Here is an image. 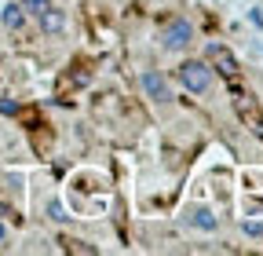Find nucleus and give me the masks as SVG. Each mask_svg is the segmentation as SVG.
Wrapping results in <instances>:
<instances>
[{"mask_svg": "<svg viewBox=\"0 0 263 256\" xmlns=\"http://www.w3.org/2000/svg\"><path fill=\"white\" fill-rule=\"evenodd\" d=\"M179 84L186 88V92H209L212 88V66L205 59H186L183 66H179Z\"/></svg>", "mask_w": 263, "mask_h": 256, "instance_id": "f257e3e1", "label": "nucleus"}, {"mask_svg": "<svg viewBox=\"0 0 263 256\" xmlns=\"http://www.w3.org/2000/svg\"><path fill=\"white\" fill-rule=\"evenodd\" d=\"M190 41H194V26L186 19H172L168 26L161 29V48L164 51H186Z\"/></svg>", "mask_w": 263, "mask_h": 256, "instance_id": "f03ea898", "label": "nucleus"}, {"mask_svg": "<svg viewBox=\"0 0 263 256\" xmlns=\"http://www.w3.org/2000/svg\"><path fill=\"white\" fill-rule=\"evenodd\" d=\"M205 62H209V66H216L223 77H238V59L230 55L223 44H216V41L205 48Z\"/></svg>", "mask_w": 263, "mask_h": 256, "instance_id": "7ed1b4c3", "label": "nucleus"}, {"mask_svg": "<svg viewBox=\"0 0 263 256\" xmlns=\"http://www.w3.org/2000/svg\"><path fill=\"white\" fill-rule=\"evenodd\" d=\"M143 92L150 95L154 103H172V88H168V81H164L161 74H154V70L143 74Z\"/></svg>", "mask_w": 263, "mask_h": 256, "instance_id": "20e7f679", "label": "nucleus"}, {"mask_svg": "<svg viewBox=\"0 0 263 256\" xmlns=\"http://www.w3.org/2000/svg\"><path fill=\"white\" fill-rule=\"evenodd\" d=\"M183 223H186V227H197V231H216L219 227V216L212 209H205V205H197V209H190L183 216Z\"/></svg>", "mask_w": 263, "mask_h": 256, "instance_id": "39448f33", "label": "nucleus"}, {"mask_svg": "<svg viewBox=\"0 0 263 256\" xmlns=\"http://www.w3.org/2000/svg\"><path fill=\"white\" fill-rule=\"evenodd\" d=\"M37 22H41L44 33H62V29H66V15H62L59 8H44V11L37 15Z\"/></svg>", "mask_w": 263, "mask_h": 256, "instance_id": "423d86ee", "label": "nucleus"}, {"mask_svg": "<svg viewBox=\"0 0 263 256\" xmlns=\"http://www.w3.org/2000/svg\"><path fill=\"white\" fill-rule=\"evenodd\" d=\"M0 22H4L8 29H22V26H26V11H22V4H8L4 11H0Z\"/></svg>", "mask_w": 263, "mask_h": 256, "instance_id": "0eeeda50", "label": "nucleus"}, {"mask_svg": "<svg viewBox=\"0 0 263 256\" xmlns=\"http://www.w3.org/2000/svg\"><path fill=\"white\" fill-rule=\"evenodd\" d=\"M18 4H22L26 15H41L44 8H51V0H18Z\"/></svg>", "mask_w": 263, "mask_h": 256, "instance_id": "6e6552de", "label": "nucleus"}, {"mask_svg": "<svg viewBox=\"0 0 263 256\" xmlns=\"http://www.w3.org/2000/svg\"><path fill=\"white\" fill-rule=\"evenodd\" d=\"M241 231L249 238H263V220H241Z\"/></svg>", "mask_w": 263, "mask_h": 256, "instance_id": "1a4fd4ad", "label": "nucleus"}, {"mask_svg": "<svg viewBox=\"0 0 263 256\" xmlns=\"http://www.w3.org/2000/svg\"><path fill=\"white\" fill-rule=\"evenodd\" d=\"M48 216L55 220V223H66L70 216H66V209H62V202H48Z\"/></svg>", "mask_w": 263, "mask_h": 256, "instance_id": "9d476101", "label": "nucleus"}, {"mask_svg": "<svg viewBox=\"0 0 263 256\" xmlns=\"http://www.w3.org/2000/svg\"><path fill=\"white\" fill-rule=\"evenodd\" d=\"M0 114H15V103L11 99H0Z\"/></svg>", "mask_w": 263, "mask_h": 256, "instance_id": "9b49d317", "label": "nucleus"}, {"mask_svg": "<svg viewBox=\"0 0 263 256\" xmlns=\"http://www.w3.org/2000/svg\"><path fill=\"white\" fill-rule=\"evenodd\" d=\"M4 242H8V227L0 223V249H4Z\"/></svg>", "mask_w": 263, "mask_h": 256, "instance_id": "f8f14e48", "label": "nucleus"}]
</instances>
